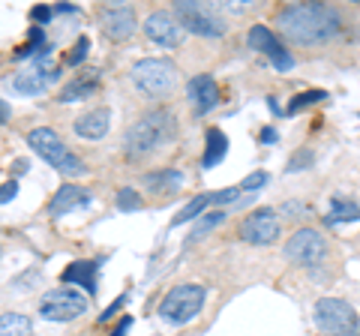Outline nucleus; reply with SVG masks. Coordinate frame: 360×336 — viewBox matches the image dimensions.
Masks as SVG:
<instances>
[{"label": "nucleus", "mask_w": 360, "mask_h": 336, "mask_svg": "<svg viewBox=\"0 0 360 336\" xmlns=\"http://www.w3.org/2000/svg\"><path fill=\"white\" fill-rule=\"evenodd\" d=\"M276 27L297 46H319L340 33V15L324 4H291L276 15Z\"/></svg>", "instance_id": "f257e3e1"}, {"label": "nucleus", "mask_w": 360, "mask_h": 336, "mask_svg": "<svg viewBox=\"0 0 360 336\" xmlns=\"http://www.w3.org/2000/svg\"><path fill=\"white\" fill-rule=\"evenodd\" d=\"M177 136V120L168 108H153L132 123L123 136V153L127 160H144L156 150H162L165 144H172Z\"/></svg>", "instance_id": "f03ea898"}, {"label": "nucleus", "mask_w": 360, "mask_h": 336, "mask_svg": "<svg viewBox=\"0 0 360 336\" xmlns=\"http://www.w3.org/2000/svg\"><path fill=\"white\" fill-rule=\"evenodd\" d=\"M27 144L33 150H37L45 162H49L51 168H58L60 174H70V177H78V174H84L87 168H84V162L78 160V156L66 148L63 144V138L58 136L54 129H49V127H37V129H30L27 132Z\"/></svg>", "instance_id": "7ed1b4c3"}, {"label": "nucleus", "mask_w": 360, "mask_h": 336, "mask_svg": "<svg viewBox=\"0 0 360 336\" xmlns=\"http://www.w3.org/2000/svg\"><path fill=\"white\" fill-rule=\"evenodd\" d=\"M132 82L141 93H148L153 99L168 96L177 87V66L165 58H148V60H139L132 66Z\"/></svg>", "instance_id": "20e7f679"}, {"label": "nucleus", "mask_w": 360, "mask_h": 336, "mask_svg": "<svg viewBox=\"0 0 360 336\" xmlns=\"http://www.w3.org/2000/svg\"><path fill=\"white\" fill-rule=\"evenodd\" d=\"M205 297H207V291L201 285H177V288H172L162 297L160 316L168 324H186V321H193L201 312V306H205Z\"/></svg>", "instance_id": "39448f33"}, {"label": "nucleus", "mask_w": 360, "mask_h": 336, "mask_svg": "<svg viewBox=\"0 0 360 336\" xmlns=\"http://www.w3.org/2000/svg\"><path fill=\"white\" fill-rule=\"evenodd\" d=\"M174 13L180 27H186L195 37H222L229 25L222 21V15L207 4H198V0H180L174 4Z\"/></svg>", "instance_id": "423d86ee"}, {"label": "nucleus", "mask_w": 360, "mask_h": 336, "mask_svg": "<svg viewBox=\"0 0 360 336\" xmlns=\"http://www.w3.org/2000/svg\"><path fill=\"white\" fill-rule=\"evenodd\" d=\"M315 324H319V330H324L328 336H342L348 333L352 328H357V316L354 309L345 304L340 297H321L319 304H315Z\"/></svg>", "instance_id": "0eeeda50"}, {"label": "nucleus", "mask_w": 360, "mask_h": 336, "mask_svg": "<svg viewBox=\"0 0 360 336\" xmlns=\"http://www.w3.org/2000/svg\"><path fill=\"white\" fill-rule=\"evenodd\" d=\"M84 312H87V297L82 291L60 288V291H49L39 300V316L45 321H72L78 316H84Z\"/></svg>", "instance_id": "6e6552de"}, {"label": "nucleus", "mask_w": 360, "mask_h": 336, "mask_svg": "<svg viewBox=\"0 0 360 336\" xmlns=\"http://www.w3.org/2000/svg\"><path fill=\"white\" fill-rule=\"evenodd\" d=\"M58 75H60V70L51 63L49 51H42L30 66H25L21 72H15L13 87H15L18 93H25V96H37V93H42L51 82H58Z\"/></svg>", "instance_id": "1a4fd4ad"}, {"label": "nucleus", "mask_w": 360, "mask_h": 336, "mask_svg": "<svg viewBox=\"0 0 360 336\" xmlns=\"http://www.w3.org/2000/svg\"><path fill=\"white\" fill-rule=\"evenodd\" d=\"M238 234H240V240L252 243V246H270V243H276V238H279V217L274 214V210H267V207L252 210V214L240 222Z\"/></svg>", "instance_id": "9d476101"}, {"label": "nucleus", "mask_w": 360, "mask_h": 336, "mask_svg": "<svg viewBox=\"0 0 360 336\" xmlns=\"http://www.w3.org/2000/svg\"><path fill=\"white\" fill-rule=\"evenodd\" d=\"M324 252H328V246H324V238L315 228H300L291 234V240L285 243V255L303 267H315L324 259Z\"/></svg>", "instance_id": "9b49d317"}, {"label": "nucleus", "mask_w": 360, "mask_h": 336, "mask_svg": "<svg viewBox=\"0 0 360 336\" xmlns=\"http://www.w3.org/2000/svg\"><path fill=\"white\" fill-rule=\"evenodd\" d=\"M144 37L162 49L180 46V21L172 13H150L144 18Z\"/></svg>", "instance_id": "f8f14e48"}, {"label": "nucleus", "mask_w": 360, "mask_h": 336, "mask_svg": "<svg viewBox=\"0 0 360 336\" xmlns=\"http://www.w3.org/2000/svg\"><path fill=\"white\" fill-rule=\"evenodd\" d=\"M186 93H189V99H193V105H195L198 115H207V111H213L219 105V87H217V82H213V75L189 78Z\"/></svg>", "instance_id": "ddd939ff"}, {"label": "nucleus", "mask_w": 360, "mask_h": 336, "mask_svg": "<svg viewBox=\"0 0 360 336\" xmlns=\"http://www.w3.org/2000/svg\"><path fill=\"white\" fill-rule=\"evenodd\" d=\"M103 30L108 39H129L135 33V13L127 6H115V9H103Z\"/></svg>", "instance_id": "4468645a"}, {"label": "nucleus", "mask_w": 360, "mask_h": 336, "mask_svg": "<svg viewBox=\"0 0 360 336\" xmlns=\"http://www.w3.org/2000/svg\"><path fill=\"white\" fill-rule=\"evenodd\" d=\"M90 205V193L82 186H75V183H63L58 193H54V198L49 201V214L58 219L63 214H70V210H78V207H84Z\"/></svg>", "instance_id": "2eb2a0df"}, {"label": "nucleus", "mask_w": 360, "mask_h": 336, "mask_svg": "<svg viewBox=\"0 0 360 336\" xmlns=\"http://www.w3.org/2000/svg\"><path fill=\"white\" fill-rule=\"evenodd\" d=\"M108 127H111V111L108 108H94V111H87V115H82L72 123L78 138H103L108 132Z\"/></svg>", "instance_id": "dca6fc26"}, {"label": "nucleus", "mask_w": 360, "mask_h": 336, "mask_svg": "<svg viewBox=\"0 0 360 336\" xmlns=\"http://www.w3.org/2000/svg\"><path fill=\"white\" fill-rule=\"evenodd\" d=\"M96 276H99L96 261H72L63 271V283L82 285L84 291H90V295H96Z\"/></svg>", "instance_id": "f3484780"}, {"label": "nucleus", "mask_w": 360, "mask_h": 336, "mask_svg": "<svg viewBox=\"0 0 360 336\" xmlns=\"http://www.w3.org/2000/svg\"><path fill=\"white\" fill-rule=\"evenodd\" d=\"M246 42H250V49H252V51H264V54H270V60H274L279 51H285V49L276 42L274 33H270V27H264V25L250 27V33H246Z\"/></svg>", "instance_id": "a211bd4d"}, {"label": "nucleus", "mask_w": 360, "mask_h": 336, "mask_svg": "<svg viewBox=\"0 0 360 336\" xmlns=\"http://www.w3.org/2000/svg\"><path fill=\"white\" fill-rule=\"evenodd\" d=\"M229 153V138L222 136V129H207V148H205V156H201V168H213L222 162V156Z\"/></svg>", "instance_id": "6ab92c4d"}, {"label": "nucleus", "mask_w": 360, "mask_h": 336, "mask_svg": "<svg viewBox=\"0 0 360 336\" xmlns=\"http://www.w3.org/2000/svg\"><path fill=\"white\" fill-rule=\"evenodd\" d=\"M357 219H360V205H354V201H348L342 195L330 198V214L324 217L328 226H336V222H357Z\"/></svg>", "instance_id": "aec40b11"}, {"label": "nucleus", "mask_w": 360, "mask_h": 336, "mask_svg": "<svg viewBox=\"0 0 360 336\" xmlns=\"http://www.w3.org/2000/svg\"><path fill=\"white\" fill-rule=\"evenodd\" d=\"M96 84H99V75H82V78H75V82H70L60 91V103H78V99H87L90 93L96 91Z\"/></svg>", "instance_id": "412c9836"}, {"label": "nucleus", "mask_w": 360, "mask_h": 336, "mask_svg": "<svg viewBox=\"0 0 360 336\" xmlns=\"http://www.w3.org/2000/svg\"><path fill=\"white\" fill-rule=\"evenodd\" d=\"M213 205V193H205V195H195L189 205L180 210V214L172 219V228H177V226H184V222H193V219H201L205 217V210Z\"/></svg>", "instance_id": "4be33fe9"}, {"label": "nucleus", "mask_w": 360, "mask_h": 336, "mask_svg": "<svg viewBox=\"0 0 360 336\" xmlns=\"http://www.w3.org/2000/svg\"><path fill=\"white\" fill-rule=\"evenodd\" d=\"M0 336H33V321L27 316H21V312H4Z\"/></svg>", "instance_id": "5701e85b"}, {"label": "nucleus", "mask_w": 360, "mask_h": 336, "mask_svg": "<svg viewBox=\"0 0 360 336\" xmlns=\"http://www.w3.org/2000/svg\"><path fill=\"white\" fill-rule=\"evenodd\" d=\"M144 183H148L150 189H165V193H172V189H177L180 183H184V174H180L177 168H165V172L148 174L144 177Z\"/></svg>", "instance_id": "b1692460"}, {"label": "nucleus", "mask_w": 360, "mask_h": 336, "mask_svg": "<svg viewBox=\"0 0 360 336\" xmlns=\"http://www.w3.org/2000/svg\"><path fill=\"white\" fill-rule=\"evenodd\" d=\"M222 219H225L222 210H210V214H205V217H201V219L195 222V228L189 231L186 243H195V240H201V238H205V234H210V231L217 228V226H222Z\"/></svg>", "instance_id": "393cba45"}, {"label": "nucleus", "mask_w": 360, "mask_h": 336, "mask_svg": "<svg viewBox=\"0 0 360 336\" xmlns=\"http://www.w3.org/2000/svg\"><path fill=\"white\" fill-rule=\"evenodd\" d=\"M321 99H328V93L324 91H307V93H297L295 99L288 103V115H297L300 108H307V105H315V103H321Z\"/></svg>", "instance_id": "a878e982"}, {"label": "nucleus", "mask_w": 360, "mask_h": 336, "mask_svg": "<svg viewBox=\"0 0 360 336\" xmlns=\"http://www.w3.org/2000/svg\"><path fill=\"white\" fill-rule=\"evenodd\" d=\"M117 207H120V210H127V214H129V210H141V207H144V198L135 193V189L123 186L120 193H117Z\"/></svg>", "instance_id": "bb28decb"}, {"label": "nucleus", "mask_w": 360, "mask_h": 336, "mask_svg": "<svg viewBox=\"0 0 360 336\" xmlns=\"http://www.w3.org/2000/svg\"><path fill=\"white\" fill-rule=\"evenodd\" d=\"M39 42H42V27H33V30H30V42L15 51V60H25V58H30V54H37Z\"/></svg>", "instance_id": "cd10ccee"}, {"label": "nucleus", "mask_w": 360, "mask_h": 336, "mask_svg": "<svg viewBox=\"0 0 360 336\" xmlns=\"http://www.w3.org/2000/svg\"><path fill=\"white\" fill-rule=\"evenodd\" d=\"M87 49H90V39H87V37H82V39H78L75 46H72V51L66 54V63H70V66H78V63H82V60L87 58Z\"/></svg>", "instance_id": "c85d7f7f"}, {"label": "nucleus", "mask_w": 360, "mask_h": 336, "mask_svg": "<svg viewBox=\"0 0 360 336\" xmlns=\"http://www.w3.org/2000/svg\"><path fill=\"white\" fill-rule=\"evenodd\" d=\"M267 183V174L264 172H255V174H250V177H246V181L240 183V189H252V193H255V189H262Z\"/></svg>", "instance_id": "c756f323"}, {"label": "nucleus", "mask_w": 360, "mask_h": 336, "mask_svg": "<svg viewBox=\"0 0 360 336\" xmlns=\"http://www.w3.org/2000/svg\"><path fill=\"white\" fill-rule=\"evenodd\" d=\"M274 66H276V70H279V72H288V70H291V66H295V58H291V54H288V51H279V54H276V58H274Z\"/></svg>", "instance_id": "7c9ffc66"}, {"label": "nucleus", "mask_w": 360, "mask_h": 336, "mask_svg": "<svg viewBox=\"0 0 360 336\" xmlns=\"http://www.w3.org/2000/svg\"><path fill=\"white\" fill-rule=\"evenodd\" d=\"M18 195V183L15 181H6L4 183V193H0V201H4V205H9V201H13Z\"/></svg>", "instance_id": "2f4dec72"}, {"label": "nucleus", "mask_w": 360, "mask_h": 336, "mask_svg": "<svg viewBox=\"0 0 360 336\" xmlns=\"http://www.w3.org/2000/svg\"><path fill=\"white\" fill-rule=\"evenodd\" d=\"M30 15H33V21H39V25H49L51 15H54V9H49V6H37Z\"/></svg>", "instance_id": "473e14b6"}, {"label": "nucleus", "mask_w": 360, "mask_h": 336, "mask_svg": "<svg viewBox=\"0 0 360 336\" xmlns=\"http://www.w3.org/2000/svg\"><path fill=\"white\" fill-rule=\"evenodd\" d=\"M307 165H312V153H303V156L297 153L295 160L288 162V172H297V168H307Z\"/></svg>", "instance_id": "72a5a7b5"}, {"label": "nucleus", "mask_w": 360, "mask_h": 336, "mask_svg": "<svg viewBox=\"0 0 360 336\" xmlns=\"http://www.w3.org/2000/svg\"><path fill=\"white\" fill-rule=\"evenodd\" d=\"M123 304H127V295H123V297H117V300H115V304H111V306H108V309L103 312V316H99V321H103V324H105L108 318H115V312H117V309H120Z\"/></svg>", "instance_id": "f704fd0d"}, {"label": "nucleus", "mask_w": 360, "mask_h": 336, "mask_svg": "<svg viewBox=\"0 0 360 336\" xmlns=\"http://www.w3.org/2000/svg\"><path fill=\"white\" fill-rule=\"evenodd\" d=\"M129 328H132V316H123V321L117 324L115 333H111V336H127V333H129Z\"/></svg>", "instance_id": "c9c22d12"}, {"label": "nucleus", "mask_w": 360, "mask_h": 336, "mask_svg": "<svg viewBox=\"0 0 360 336\" xmlns=\"http://www.w3.org/2000/svg\"><path fill=\"white\" fill-rule=\"evenodd\" d=\"M262 141H264V144H274V141H276V132H274V129H264V132H262Z\"/></svg>", "instance_id": "e433bc0d"}, {"label": "nucleus", "mask_w": 360, "mask_h": 336, "mask_svg": "<svg viewBox=\"0 0 360 336\" xmlns=\"http://www.w3.org/2000/svg\"><path fill=\"white\" fill-rule=\"evenodd\" d=\"M342 336H360V324H357V328H352L348 333H342Z\"/></svg>", "instance_id": "4c0bfd02"}]
</instances>
